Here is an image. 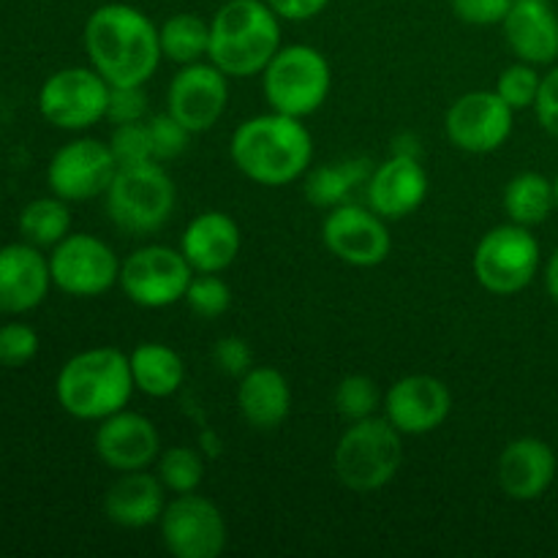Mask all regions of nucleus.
Masks as SVG:
<instances>
[{"mask_svg": "<svg viewBox=\"0 0 558 558\" xmlns=\"http://www.w3.org/2000/svg\"><path fill=\"white\" fill-rule=\"evenodd\" d=\"M191 278H194V267L189 265L183 251L150 243L123 259L118 287L140 308L158 311L183 303Z\"/></svg>", "mask_w": 558, "mask_h": 558, "instance_id": "9", "label": "nucleus"}, {"mask_svg": "<svg viewBox=\"0 0 558 558\" xmlns=\"http://www.w3.org/2000/svg\"><path fill=\"white\" fill-rule=\"evenodd\" d=\"M332 71L325 54L308 44H289L262 71V90L272 112L305 120L325 107Z\"/></svg>", "mask_w": 558, "mask_h": 558, "instance_id": "7", "label": "nucleus"}, {"mask_svg": "<svg viewBox=\"0 0 558 558\" xmlns=\"http://www.w3.org/2000/svg\"><path fill=\"white\" fill-rule=\"evenodd\" d=\"M545 287H548V294L558 303V248L548 259V265H545Z\"/></svg>", "mask_w": 558, "mask_h": 558, "instance_id": "43", "label": "nucleus"}, {"mask_svg": "<svg viewBox=\"0 0 558 558\" xmlns=\"http://www.w3.org/2000/svg\"><path fill=\"white\" fill-rule=\"evenodd\" d=\"M134 387L147 398H169L183 387L185 363L172 347L161 341H145L129 354Z\"/></svg>", "mask_w": 558, "mask_h": 558, "instance_id": "26", "label": "nucleus"}, {"mask_svg": "<svg viewBox=\"0 0 558 558\" xmlns=\"http://www.w3.org/2000/svg\"><path fill=\"white\" fill-rule=\"evenodd\" d=\"M556 210V191L545 174L521 172L505 185V213L512 223L539 227Z\"/></svg>", "mask_w": 558, "mask_h": 558, "instance_id": "28", "label": "nucleus"}, {"mask_svg": "<svg viewBox=\"0 0 558 558\" xmlns=\"http://www.w3.org/2000/svg\"><path fill=\"white\" fill-rule=\"evenodd\" d=\"M163 60L178 65L199 63L210 52V22L196 14H174L158 27Z\"/></svg>", "mask_w": 558, "mask_h": 558, "instance_id": "29", "label": "nucleus"}, {"mask_svg": "<svg viewBox=\"0 0 558 558\" xmlns=\"http://www.w3.org/2000/svg\"><path fill=\"white\" fill-rule=\"evenodd\" d=\"M515 109L507 107L496 90L463 93L445 114V134L450 145L472 156L496 153L512 134Z\"/></svg>", "mask_w": 558, "mask_h": 558, "instance_id": "13", "label": "nucleus"}, {"mask_svg": "<svg viewBox=\"0 0 558 558\" xmlns=\"http://www.w3.org/2000/svg\"><path fill=\"white\" fill-rule=\"evenodd\" d=\"M452 412V392L441 379L428 374H409L392 381L381 398V414L403 436H425L447 423Z\"/></svg>", "mask_w": 558, "mask_h": 558, "instance_id": "17", "label": "nucleus"}, {"mask_svg": "<svg viewBox=\"0 0 558 558\" xmlns=\"http://www.w3.org/2000/svg\"><path fill=\"white\" fill-rule=\"evenodd\" d=\"M512 3L515 0H450L452 14L461 22H466V25L477 27L501 25L505 16L510 14Z\"/></svg>", "mask_w": 558, "mask_h": 558, "instance_id": "39", "label": "nucleus"}, {"mask_svg": "<svg viewBox=\"0 0 558 558\" xmlns=\"http://www.w3.org/2000/svg\"><path fill=\"white\" fill-rule=\"evenodd\" d=\"M238 409L256 430H276L292 412V387L272 365H254L238 379Z\"/></svg>", "mask_w": 558, "mask_h": 558, "instance_id": "25", "label": "nucleus"}, {"mask_svg": "<svg viewBox=\"0 0 558 558\" xmlns=\"http://www.w3.org/2000/svg\"><path fill=\"white\" fill-rule=\"evenodd\" d=\"M109 82L96 69L71 65L54 71L38 90V109L54 129L85 131L107 118Z\"/></svg>", "mask_w": 558, "mask_h": 558, "instance_id": "10", "label": "nucleus"}, {"mask_svg": "<svg viewBox=\"0 0 558 558\" xmlns=\"http://www.w3.org/2000/svg\"><path fill=\"white\" fill-rule=\"evenodd\" d=\"M134 390L129 354L114 347L74 354L54 381V396L63 412L85 423H101L109 414L125 409Z\"/></svg>", "mask_w": 558, "mask_h": 558, "instance_id": "4", "label": "nucleus"}, {"mask_svg": "<svg viewBox=\"0 0 558 558\" xmlns=\"http://www.w3.org/2000/svg\"><path fill=\"white\" fill-rule=\"evenodd\" d=\"M322 240L336 259L352 267L381 265L392 251L387 218H381L371 207L352 205V202H343V205L327 210L325 221H322Z\"/></svg>", "mask_w": 558, "mask_h": 558, "instance_id": "14", "label": "nucleus"}, {"mask_svg": "<svg viewBox=\"0 0 558 558\" xmlns=\"http://www.w3.org/2000/svg\"><path fill=\"white\" fill-rule=\"evenodd\" d=\"M554 191H556V210H558V178L554 180Z\"/></svg>", "mask_w": 558, "mask_h": 558, "instance_id": "44", "label": "nucleus"}, {"mask_svg": "<svg viewBox=\"0 0 558 558\" xmlns=\"http://www.w3.org/2000/svg\"><path fill=\"white\" fill-rule=\"evenodd\" d=\"M403 463V434L385 417L349 423L332 452L336 477L354 494H376L396 480Z\"/></svg>", "mask_w": 558, "mask_h": 558, "instance_id": "5", "label": "nucleus"}, {"mask_svg": "<svg viewBox=\"0 0 558 558\" xmlns=\"http://www.w3.org/2000/svg\"><path fill=\"white\" fill-rule=\"evenodd\" d=\"M147 129H150L153 158H156V161H174V158H180L189 150V142L191 136H194L178 118H174V114L169 112L147 118Z\"/></svg>", "mask_w": 558, "mask_h": 558, "instance_id": "36", "label": "nucleus"}, {"mask_svg": "<svg viewBox=\"0 0 558 558\" xmlns=\"http://www.w3.org/2000/svg\"><path fill=\"white\" fill-rule=\"evenodd\" d=\"M85 52L109 85H145L163 60L158 27L129 3L98 5L85 22Z\"/></svg>", "mask_w": 558, "mask_h": 558, "instance_id": "1", "label": "nucleus"}, {"mask_svg": "<svg viewBox=\"0 0 558 558\" xmlns=\"http://www.w3.org/2000/svg\"><path fill=\"white\" fill-rule=\"evenodd\" d=\"M281 22L267 0H227L210 20L207 60L229 80L262 74L281 49Z\"/></svg>", "mask_w": 558, "mask_h": 558, "instance_id": "3", "label": "nucleus"}, {"mask_svg": "<svg viewBox=\"0 0 558 558\" xmlns=\"http://www.w3.org/2000/svg\"><path fill=\"white\" fill-rule=\"evenodd\" d=\"M371 161L365 158H347V161L322 163L305 172V199L319 210H332L352 196L354 189L368 183Z\"/></svg>", "mask_w": 558, "mask_h": 558, "instance_id": "27", "label": "nucleus"}, {"mask_svg": "<svg viewBox=\"0 0 558 558\" xmlns=\"http://www.w3.org/2000/svg\"><path fill=\"white\" fill-rule=\"evenodd\" d=\"M534 112H537L539 125L558 140V65L543 76L537 101H534Z\"/></svg>", "mask_w": 558, "mask_h": 558, "instance_id": "41", "label": "nucleus"}, {"mask_svg": "<svg viewBox=\"0 0 558 558\" xmlns=\"http://www.w3.org/2000/svg\"><path fill=\"white\" fill-rule=\"evenodd\" d=\"M229 156L248 180L267 189H281L308 172L314 161V140L303 120L270 109L234 129Z\"/></svg>", "mask_w": 558, "mask_h": 558, "instance_id": "2", "label": "nucleus"}, {"mask_svg": "<svg viewBox=\"0 0 558 558\" xmlns=\"http://www.w3.org/2000/svg\"><path fill=\"white\" fill-rule=\"evenodd\" d=\"M270 9L287 22H305L319 16L330 0H267Z\"/></svg>", "mask_w": 558, "mask_h": 558, "instance_id": "42", "label": "nucleus"}, {"mask_svg": "<svg viewBox=\"0 0 558 558\" xmlns=\"http://www.w3.org/2000/svg\"><path fill=\"white\" fill-rule=\"evenodd\" d=\"M114 172H118V161L109 150V142L82 136L54 153L47 169V183L60 199L87 202L107 194Z\"/></svg>", "mask_w": 558, "mask_h": 558, "instance_id": "15", "label": "nucleus"}, {"mask_svg": "<svg viewBox=\"0 0 558 558\" xmlns=\"http://www.w3.org/2000/svg\"><path fill=\"white\" fill-rule=\"evenodd\" d=\"M213 363L223 371L232 379H240V376L248 374L254 368V349L245 338L238 336H227L216 343L213 349Z\"/></svg>", "mask_w": 558, "mask_h": 558, "instance_id": "40", "label": "nucleus"}, {"mask_svg": "<svg viewBox=\"0 0 558 558\" xmlns=\"http://www.w3.org/2000/svg\"><path fill=\"white\" fill-rule=\"evenodd\" d=\"M109 150H112L118 167H131V163L156 161L153 158V140L147 120L142 123H120L109 136Z\"/></svg>", "mask_w": 558, "mask_h": 558, "instance_id": "35", "label": "nucleus"}, {"mask_svg": "<svg viewBox=\"0 0 558 558\" xmlns=\"http://www.w3.org/2000/svg\"><path fill=\"white\" fill-rule=\"evenodd\" d=\"M539 85H543V76H539L537 65L526 63V60H518V63L507 65V69L501 71L494 90L505 98L507 107L521 112V109H534Z\"/></svg>", "mask_w": 558, "mask_h": 558, "instance_id": "34", "label": "nucleus"}, {"mask_svg": "<svg viewBox=\"0 0 558 558\" xmlns=\"http://www.w3.org/2000/svg\"><path fill=\"white\" fill-rule=\"evenodd\" d=\"M93 450L98 461L112 472H142L161 456V436L145 414L120 409L98 423Z\"/></svg>", "mask_w": 558, "mask_h": 558, "instance_id": "18", "label": "nucleus"}, {"mask_svg": "<svg viewBox=\"0 0 558 558\" xmlns=\"http://www.w3.org/2000/svg\"><path fill=\"white\" fill-rule=\"evenodd\" d=\"M332 403H336V412L347 423H357V420L374 417L379 412L381 396L376 390L374 379H368L363 374H354L338 381L336 392H332Z\"/></svg>", "mask_w": 558, "mask_h": 558, "instance_id": "33", "label": "nucleus"}, {"mask_svg": "<svg viewBox=\"0 0 558 558\" xmlns=\"http://www.w3.org/2000/svg\"><path fill=\"white\" fill-rule=\"evenodd\" d=\"M501 27L518 60L550 65L558 58V16L550 0H515Z\"/></svg>", "mask_w": 558, "mask_h": 558, "instance_id": "24", "label": "nucleus"}, {"mask_svg": "<svg viewBox=\"0 0 558 558\" xmlns=\"http://www.w3.org/2000/svg\"><path fill=\"white\" fill-rule=\"evenodd\" d=\"M183 303L199 319H218L232 308V289L223 281L221 272H194Z\"/></svg>", "mask_w": 558, "mask_h": 558, "instance_id": "32", "label": "nucleus"}, {"mask_svg": "<svg viewBox=\"0 0 558 558\" xmlns=\"http://www.w3.org/2000/svg\"><path fill=\"white\" fill-rule=\"evenodd\" d=\"M150 104H147L145 85H112L109 87L107 120L112 125L142 123L147 120Z\"/></svg>", "mask_w": 558, "mask_h": 558, "instance_id": "38", "label": "nucleus"}, {"mask_svg": "<svg viewBox=\"0 0 558 558\" xmlns=\"http://www.w3.org/2000/svg\"><path fill=\"white\" fill-rule=\"evenodd\" d=\"M52 287L49 259L33 243L0 248V314H27L38 308Z\"/></svg>", "mask_w": 558, "mask_h": 558, "instance_id": "20", "label": "nucleus"}, {"mask_svg": "<svg viewBox=\"0 0 558 558\" xmlns=\"http://www.w3.org/2000/svg\"><path fill=\"white\" fill-rule=\"evenodd\" d=\"M229 104V76L210 60L180 65L167 90V112L191 134H205L221 120Z\"/></svg>", "mask_w": 558, "mask_h": 558, "instance_id": "16", "label": "nucleus"}, {"mask_svg": "<svg viewBox=\"0 0 558 558\" xmlns=\"http://www.w3.org/2000/svg\"><path fill=\"white\" fill-rule=\"evenodd\" d=\"M118 254L112 245L87 232H69L49 256L52 283L71 298H101L120 281Z\"/></svg>", "mask_w": 558, "mask_h": 558, "instance_id": "11", "label": "nucleus"}, {"mask_svg": "<svg viewBox=\"0 0 558 558\" xmlns=\"http://www.w3.org/2000/svg\"><path fill=\"white\" fill-rule=\"evenodd\" d=\"M163 548L174 558H216L227 548V521L216 501L196 494H174L158 521Z\"/></svg>", "mask_w": 558, "mask_h": 558, "instance_id": "12", "label": "nucleus"}, {"mask_svg": "<svg viewBox=\"0 0 558 558\" xmlns=\"http://www.w3.org/2000/svg\"><path fill=\"white\" fill-rule=\"evenodd\" d=\"M38 354V332L22 322H9L0 327V365L20 368Z\"/></svg>", "mask_w": 558, "mask_h": 558, "instance_id": "37", "label": "nucleus"}, {"mask_svg": "<svg viewBox=\"0 0 558 558\" xmlns=\"http://www.w3.org/2000/svg\"><path fill=\"white\" fill-rule=\"evenodd\" d=\"M243 245L238 221L223 210L194 216L180 238V251L194 272H223L234 265Z\"/></svg>", "mask_w": 558, "mask_h": 558, "instance_id": "22", "label": "nucleus"}, {"mask_svg": "<svg viewBox=\"0 0 558 558\" xmlns=\"http://www.w3.org/2000/svg\"><path fill=\"white\" fill-rule=\"evenodd\" d=\"M428 196V172L420 163V156L392 153L387 161L371 169L365 183V199L371 210L379 213L387 221H401L420 210Z\"/></svg>", "mask_w": 558, "mask_h": 558, "instance_id": "19", "label": "nucleus"}, {"mask_svg": "<svg viewBox=\"0 0 558 558\" xmlns=\"http://www.w3.org/2000/svg\"><path fill=\"white\" fill-rule=\"evenodd\" d=\"M107 216L131 238H150L161 232L178 205V189L161 161L118 167L107 194Z\"/></svg>", "mask_w": 558, "mask_h": 558, "instance_id": "6", "label": "nucleus"}, {"mask_svg": "<svg viewBox=\"0 0 558 558\" xmlns=\"http://www.w3.org/2000/svg\"><path fill=\"white\" fill-rule=\"evenodd\" d=\"M156 463L158 480H161L163 488L172 496L199 490L202 480H205V461H202V456L194 447H169V450H161Z\"/></svg>", "mask_w": 558, "mask_h": 558, "instance_id": "31", "label": "nucleus"}, {"mask_svg": "<svg viewBox=\"0 0 558 558\" xmlns=\"http://www.w3.org/2000/svg\"><path fill=\"white\" fill-rule=\"evenodd\" d=\"M20 232L36 248H54L71 232L69 202L54 194L33 199L20 216Z\"/></svg>", "mask_w": 558, "mask_h": 558, "instance_id": "30", "label": "nucleus"}, {"mask_svg": "<svg viewBox=\"0 0 558 558\" xmlns=\"http://www.w3.org/2000/svg\"><path fill=\"white\" fill-rule=\"evenodd\" d=\"M167 494L158 474L123 472L104 494V515L120 529H147L161 521Z\"/></svg>", "mask_w": 558, "mask_h": 558, "instance_id": "23", "label": "nucleus"}, {"mask_svg": "<svg viewBox=\"0 0 558 558\" xmlns=\"http://www.w3.org/2000/svg\"><path fill=\"white\" fill-rule=\"evenodd\" d=\"M556 452L548 441L521 436L501 450L496 480L512 501H534L548 494L556 480Z\"/></svg>", "mask_w": 558, "mask_h": 558, "instance_id": "21", "label": "nucleus"}, {"mask_svg": "<svg viewBox=\"0 0 558 558\" xmlns=\"http://www.w3.org/2000/svg\"><path fill=\"white\" fill-rule=\"evenodd\" d=\"M539 262H543V254H539V243L532 229L510 221L488 229L480 238L472 267L474 278L485 292L510 298V294L523 292L537 278Z\"/></svg>", "mask_w": 558, "mask_h": 558, "instance_id": "8", "label": "nucleus"}]
</instances>
